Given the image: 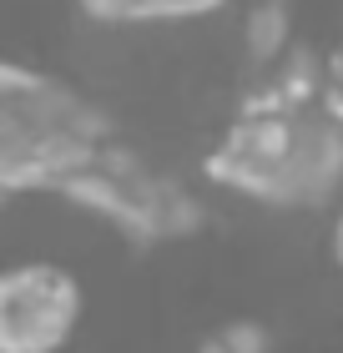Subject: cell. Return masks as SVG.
<instances>
[{"instance_id":"5","label":"cell","mask_w":343,"mask_h":353,"mask_svg":"<svg viewBox=\"0 0 343 353\" xmlns=\"http://www.w3.org/2000/svg\"><path fill=\"white\" fill-rule=\"evenodd\" d=\"M227 0H81V10L101 26H172L222 10Z\"/></svg>"},{"instance_id":"2","label":"cell","mask_w":343,"mask_h":353,"mask_svg":"<svg viewBox=\"0 0 343 353\" xmlns=\"http://www.w3.org/2000/svg\"><path fill=\"white\" fill-rule=\"evenodd\" d=\"M111 141L106 111L76 86L0 61V192H61Z\"/></svg>"},{"instance_id":"6","label":"cell","mask_w":343,"mask_h":353,"mask_svg":"<svg viewBox=\"0 0 343 353\" xmlns=\"http://www.w3.org/2000/svg\"><path fill=\"white\" fill-rule=\"evenodd\" d=\"M242 41H248L253 66L273 71L277 61L293 51V15H288L283 0H257L248 10V21H242Z\"/></svg>"},{"instance_id":"1","label":"cell","mask_w":343,"mask_h":353,"mask_svg":"<svg viewBox=\"0 0 343 353\" xmlns=\"http://www.w3.org/2000/svg\"><path fill=\"white\" fill-rule=\"evenodd\" d=\"M207 176L268 207H318L343 182V121L323 101L283 106L257 86L207 152Z\"/></svg>"},{"instance_id":"3","label":"cell","mask_w":343,"mask_h":353,"mask_svg":"<svg viewBox=\"0 0 343 353\" xmlns=\"http://www.w3.org/2000/svg\"><path fill=\"white\" fill-rule=\"evenodd\" d=\"M61 197H71L76 207L106 217L111 228H121L137 243H167V237H187L202 222V202L192 197L182 182L161 176L157 167H146L137 152L117 147V137L91 157L81 172H71L61 182Z\"/></svg>"},{"instance_id":"4","label":"cell","mask_w":343,"mask_h":353,"mask_svg":"<svg viewBox=\"0 0 343 353\" xmlns=\"http://www.w3.org/2000/svg\"><path fill=\"white\" fill-rule=\"evenodd\" d=\"M81 323V283L56 263L0 268V353H56Z\"/></svg>"},{"instance_id":"8","label":"cell","mask_w":343,"mask_h":353,"mask_svg":"<svg viewBox=\"0 0 343 353\" xmlns=\"http://www.w3.org/2000/svg\"><path fill=\"white\" fill-rule=\"evenodd\" d=\"M329 248H333V263L343 268V212L333 217V232H329Z\"/></svg>"},{"instance_id":"7","label":"cell","mask_w":343,"mask_h":353,"mask_svg":"<svg viewBox=\"0 0 343 353\" xmlns=\"http://www.w3.org/2000/svg\"><path fill=\"white\" fill-rule=\"evenodd\" d=\"M217 339L233 348V353H268V348H273L268 328H263V323H253V318H237V323L217 328Z\"/></svg>"},{"instance_id":"9","label":"cell","mask_w":343,"mask_h":353,"mask_svg":"<svg viewBox=\"0 0 343 353\" xmlns=\"http://www.w3.org/2000/svg\"><path fill=\"white\" fill-rule=\"evenodd\" d=\"M197 353H233V348H227V343L217 339V333H207V339L197 343Z\"/></svg>"}]
</instances>
